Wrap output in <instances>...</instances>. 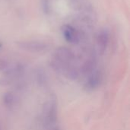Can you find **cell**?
Wrapping results in <instances>:
<instances>
[{"label":"cell","mask_w":130,"mask_h":130,"mask_svg":"<svg viewBox=\"0 0 130 130\" xmlns=\"http://www.w3.org/2000/svg\"><path fill=\"white\" fill-rule=\"evenodd\" d=\"M75 62V53L67 47L60 46L54 51L50 62V66L56 72L66 75L71 68L76 66Z\"/></svg>","instance_id":"cell-1"},{"label":"cell","mask_w":130,"mask_h":130,"mask_svg":"<svg viewBox=\"0 0 130 130\" xmlns=\"http://www.w3.org/2000/svg\"><path fill=\"white\" fill-rule=\"evenodd\" d=\"M58 120V104L55 97H50L42 109V122L45 128L52 129Z\"/></svg>","instance_id":"cell-2"},{"label":"cell","mask_w":130,"mask_h":130,"mask_svg":"<svg viewBox=\"0 0 130 130\" xmlns=\"http://www.w3.org/2000/svg\"><path fill=\"white\" fill-rule=\"evenodd\" d=\"M25 72V68L21 63H16L5 71L4 77L2 78V85H8L14 82L24 76Z\"/></svg>","instance_id":"cell-3"},{"label":"cell","mask_w":130,"mask_h":130,"mask_svg":"<svg viewBox=\"0 0 130 130\" xmlns=\"http://www.w3.org/2000/svg\"><path fill=\"white\" fill-rule=\"evenodd\" d=\"M18 47L31 53H42L48 50L49 46L43 42L36 40L19 41L17 43Z\"/></svg>","instance_id":"cell-4"},{"label":"cell","mask_w":130,"mask_h":130,"mask_svg":"<svg viewBox=\"0 0 130 130\" xmlns=\"http://www.w3.org/2000/svg\"><path fill=\"white\" fill-rule=\"evenodd\" d=\"M103 79L102 73L100 70L95 69L90 75L87 76V80L85 83V88L88 91H93L98 89Z\"/></svg>","instance_id":"cell-5"},{"label":"cell","mask_w":130,"mask_h":130,"mask_svg":"<svg viewBox=\"0 0 130 130\" xmlns=\"http://www.w3.org/2000/svg\"><path fill=\"white\" fill-rule=\"evenodd\" d=\"M62 35L65 40L72 44H77L80 42L81 40V34L79 31L69 24H65L62 27Z\"/></svg>","instance_id":"cell-6"},{"label":"cell","mask_w":130,"mask_h":130,"mask_svg":"<svg viewBox=\"0 0 130 130\" xmlns=\"http://www.w3.org/2000/svg\"><path fill=\"white\" fill-rule=\"evenodd\" d=\"M97 59L94 54L91 55L79 67L80 75L88 76L95 69H97Z\"/></svg>","instance_id":"cell-7"},{"label":"cell","mask_w":130,"mask_h":130,"mask_svg":"<svg viewBox=\"0 0 130 130\" xmlns=\"http://www.w3.org/2000/svg\"><path fill=\"white\" fill-rule=\"evenodd\" d=\"M109 40L110 36L107 30H101V31H99L97 35L96 42L98 52L101 55H103L106 52L109 44Z\"/></svg>","instance_id":"cell-8"},{"label":"cell","mask_w":130,"mask_h":130,"mask_svg":"<svg viewBox=\"0 0 130 130\" xmlns=\"http://www.w3.org/2000/svg\"><path fill=\"white\" fill-rule=\"evenodd\" d=\"M2 102H3L4 106L8 110H12L17 106L18 99L17 96L13 92L8 91V92H6L4 94V95L2 97Z\"/></svg>","instance_id":"cell-9"},{"label":"cell","mask_w":130,"mask_h":130,"mask_svg":"<svg viewBox=\"0 0 130 130\" xmlns=\"http://www.w3.org/2000/svg\"><path fill=\"white\" fill-rule=\"evenodd\" d=\"M9 66V63L5 59H0V71H5Z\"/></svg>","instance_id":"cell-10"},{"label":"cell","mask_w":130,"mask_h":130,"mask_svg":"<svg viewBox=\"0 0 130 130\" xmlns=\"http://www.w3.org/2000/svg\"><path fill=\"white\" fill-rule=\"evenodd\" d=\"M2 43H0V49H1V48H2Z\"/></svg>","instance_id":"cell-11"}]
</instances>
